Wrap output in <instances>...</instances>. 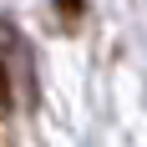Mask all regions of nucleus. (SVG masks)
Wrapping results in <instances>:
<instances>
[{"instance_id": "nucleus-1", "label": "nucleus", "mask_w": 147, "mask_h": 147, "mask_svg": "<svg viewBox=\"0 0 147 147\" xmlns=\"http://www.w3.org/2000/svg\"><path fill=\"white\" fill-rule=\"evenodd\" d=\"M10 112V76H5V61H0V117Z\"/></svg>"}, {"instance_id": "nucleus-2", "label": "nucleus", "mask_w": 147, "mask_h": 147, "mask_svg": "<svg viewBox=\"0 0 147 147\" xmlns=\"http://www.w3.org/2000/svg\"><path fill=\"white\" fill-rule=\"evenodd\" d=\"M56 5H61V10H66V15H71V10H81L86 0H56Z\"/></svg>"}]
</instances>
